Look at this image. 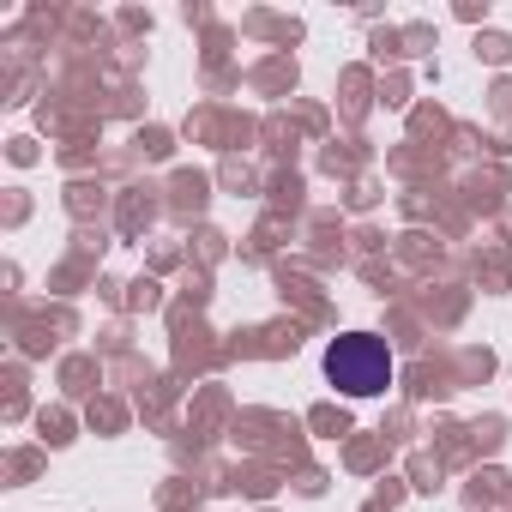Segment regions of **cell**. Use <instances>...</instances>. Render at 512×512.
Returning <instances> with one entry per match:
<instances>
[{
  "label": "cell",
  "instance_id": "1",
  "mask_svg": "<svg viewBox=\"0 0 512 512\" xmlns=\"http://www.w3.org/2000/svg\"><path fill=\"white\" fill-rule=\"evenodd\" d=\"M326 380L338 392H350V398H374V392L392 386V350L380 338H368V332H350V338H338L326 350Z\"/></svg>",
  "mask_w": 512,
  "mask_h": 512
}]
</instances>
